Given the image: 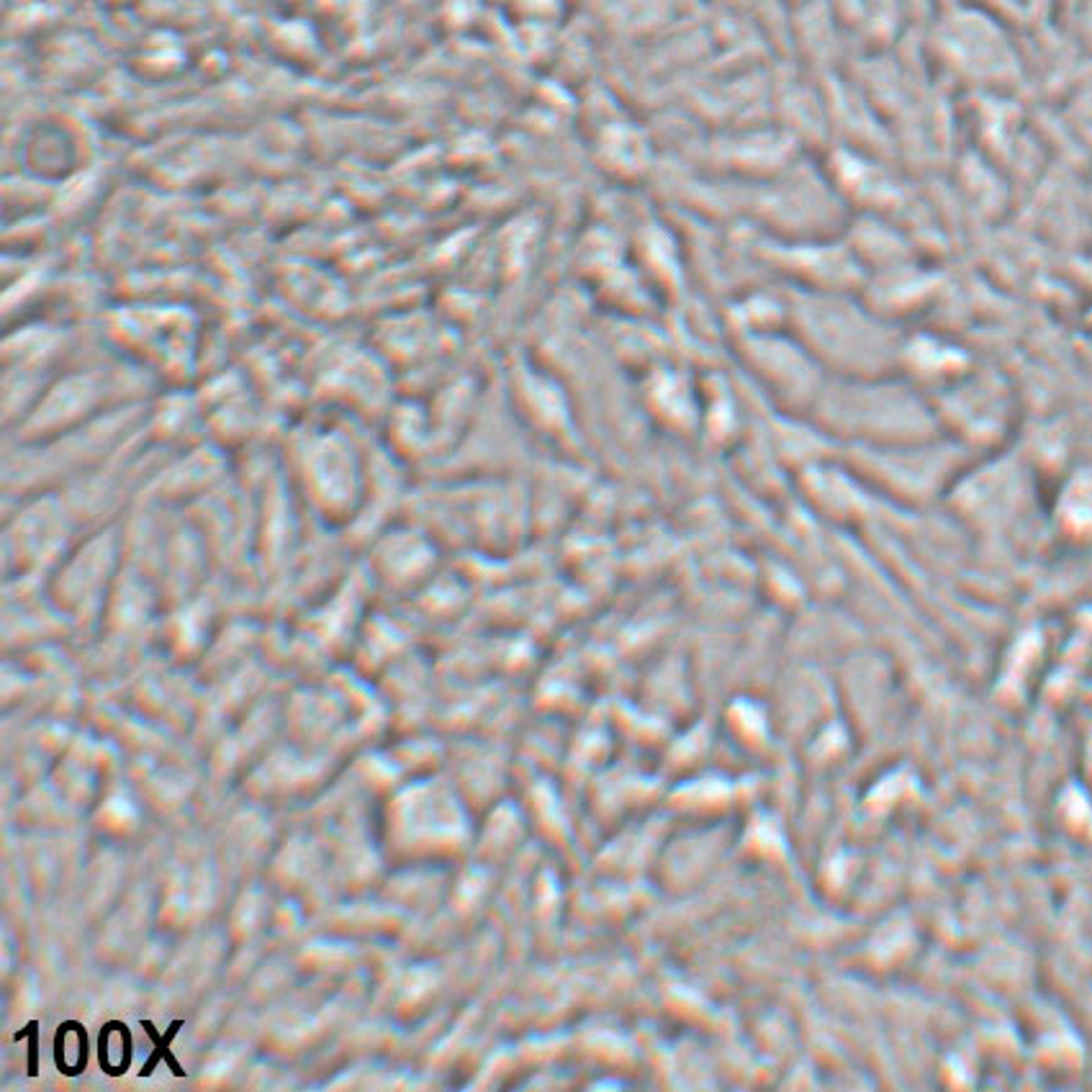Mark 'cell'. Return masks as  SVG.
Wrapping results in <instances>:
<instances>
[{
	"instance_id": "obj_2",
	"label": "cell",
	"mask_w": 1092,
	"mask_h": 1092,
	"mask_svg": "<svg viewBox=\"0 0 1092 1092\" xmlns=\"http://www.w3.org/2000/svg\"><path fill=\"white\" fill-rule=\"evenodd\" d=\"M54 1064L67 1077H77L88 1064V1030L80 1021L75 1023V1039L67 1044L65 1028L60 1026L54 1033Z\"/></svg>"
},
{
	"instance_id": "obj_4",
	"label": "cell",
	"mask_w": 1092,
	"mask_h": 1092,
	"mask_svg": "<svg viewBox=\"0 0 1092 1092\" xmlns=\"http://www.w3.org/2000/svg\"><path fill=\"white\" fill-rule=\"evenodd\" d=\"M26 1036H29V1074H31V1077H37V1074H39V1064H37V1051H39V1023H37V1021L26 1023V1028L16 1030L14 1041L26 1039Z\"/></svg>"
},
{
	"instance_id": "obj_3",
	"label": "cell",
	"mask_w": 1092,
	"mask_h": 1092,
	"mask_svg": "<svg viewBox=\"0 0 1092 1092\" xmlns=\"http://www.w3.org/2000/svg\"><path fill=\"white\" fill-rule=\"evenodd\" d=\"M183 1026H186V1023H183V1021H172L170 1028H167V1033L160 1036L155 1030L153 1021H142L144 1033H147V1039L155 1044V1051H153V1054H149V1060L144 1062V1067H142V1072H139V1077H153L157 1064H160V1062H167V1067H170V1072L176 1074V1077H186V1072H183L181 1062H178L176 1056H172V1051H170L172 1039H176L178 1030H181Z\"/></svg>"
},
{
	"instance_id": "obj_1",
	"label": "cell",
	"mask_w": 1092,
	"mask_h": 1092,
	"mask_svg": "<svg viewBox=\"0 0 1092 1092\" xmlns=\"http://www.w3.org/2000/svg\"><path fill=\"white\" fill-rule=\"evenodd\" d=\"M815 412L833 433L859 447L903 445L936 437V419L921 396L884 375H841L822 386Z\"/></svg>"
}]
</instances>
